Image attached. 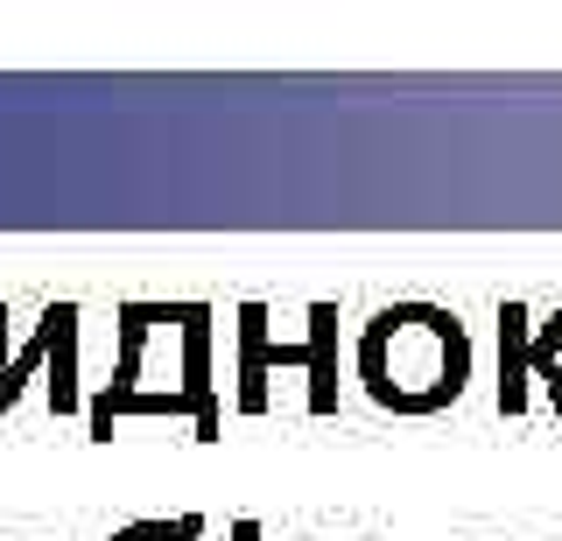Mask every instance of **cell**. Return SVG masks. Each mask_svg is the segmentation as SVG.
Listing matches in <instances>:
<instances>
[{
	"mask_svg": "<svg viewBox=\"0 0 562 541\" xmlns=\"http://www.w3.org/2000/svg\"><path fill=\"white\" fill-rule=\"evenodd\" d=\"M113 380L85 408V436L113 443L120 422H176L190 415L198 443H218L225 429V394L211 365V303H120L113 317Z\"/></svg>",
	"mask_w": 562,
	"mask_h": 541,
	"instance_id": "obj_1",
	"label": "cell"
},
{
	"mask_svg": "<svg viewBox=\"0 0 562 541\" xmlns=\"http://www.w3.org/2000/svg\"><path fill=\"white\" fill-rule=\"evenodd\" d=\"M351 380L386 415H443L471 394L479 352H471V330L457 309L408 295V303H386L359 324Z\"/></svg>",
	"mask_w": 562,
	"mask_h": 541,
	"instance_id": "obj_2",
	"label": "cell"
},
{
	"mask_svg": "<svg viewBox=\"0 0 562 541\" xmlns=\"http://www.w3.org/2000/svg\"><path fill=\"white\" fill-rule=\"evenodd\" d=\"M274 373H303V408L310 415H338V303H310L303 338H274L268 303H239L233 309V408L239 415H268V380Z\"/></svg>",
	"mask_w": 562,
	"mask_h": 541,
	"instance_id": "obj_3",
	"label": "cell"
},
{
	"mask_svg": "<svg viewBox=\"0 0 562 541\" xmlns=\"http://www.w3.org/2000/svg\"><path fill=\"white\" fill-rule=\"evenodd\" d=\"M78 345H85V309L78 303H43V317H35V330L22 345L8 338V303H0V415L22 408L29 380L49 387V408H57V415H85V408H92Z\"/></svg>",
	"mask_w": 562,
	"mask_h": 541,
	"instance_id": "obj_4",
	"label": "cell"
},
{
	"mask_svg": "<svg viewBox=\"0 0 562 541\" xmlns=\"http://www.w3.org/2000/svg\"><path fill=\"white\" fill-rule=\"evenodd\" d=\"M499 380H492V401L499 415H527L535 408V309L527 303H499Z\"/></svg>",
	"mask_w": 562,
	"mask_h": 541,
	"instance_id": "obj_5",
	"label": "cell"
},
{
	"mask_svg": "<svg viewBox=\"0 0 562 541\" xmlns=\"http://www.w3.org/2000/svg\"><path fill=\"white\" fill-rule=\"evenodd\" d=\"M535 394L562 415V309L535 317Z\"/></svg>",
	"mask_w": 562,
	"mask_h": 541,
	"instance_id": "obj_6",
	"label": "cell"
},
{
	"mask_svg": "<svg viewBox=\"0 0 562 541\" xmlns=\"http://www.w3.org/2000/svg\"><path fill=\"white\" fill-rule=\"evenodd\" d=\"M211 528L204 514H148V520H127V528H113L105 541H198Z\"/></svg>",
	"mask_w": 562,
	"mask_h": 541,
	"instance_id": "obj_7",
	"label": "cell"
},
{
	"mask_svg": "<svg viewBox=\"0 0 562 541\" xmlns=\"http://www.w3.org/2000/svg\"><path fill=\"white\" fill-rule=\"evenodd\" d=\"M233 541H260V520H233Z\"/></svg>",
	"mask_w": 562,
	"mask_h": 541,
	"instance_id": "obj_8",
	"label": "cell"
}]
</instances>
